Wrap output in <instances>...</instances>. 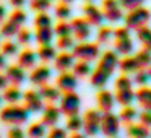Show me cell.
Masks as SVG:
<instances>
[{"label": "cell", "instance_id": "obj_56", "mask_svg": "<svg viewBox=\"0 0 151 138\" xmlns=\"http://www.w3.org/2000/svg\"><path fill=\"white\" fill-rule=\"evenodd\" d=\"M59 2H65V4H72L73 0H59Z\"/></svg>", "mask_w": 151, "mask_h": 138}, {"label": "cell", "instance_id": "obj_47", "mask_svg": "<svg viewBox=\"0 0 151 138\" xmlns=\"http://www.w3.org/2000/svg\"><path fill=\"white\" fill-rule=\"evenodd\" d=\"M120 2V5H122V8L124 10H133V8H138V7H141V5L145 4V0H119Z\"/></svg>", "mask_w": 151, "mask_h": 138}, {"label": "cell", "instance_id": "obj_31", "mask_svg": "<svg viewBox=\"0 0 151 138\" xmlns=\"http://www.w3.org/2000/svg\"><path fill=\"white\" fill-rule=\"evenodd\" d=\"M93 72L91 65H89V62H86V60H78V62L73 63V73H75L78 78H85V76H89Z\"/></svg>", "mask_w": 151, "mask_h": 138}, {"label": "cell", "instance_id": "obj_42", "mask_svg": "<svg viewBox=\"0 0 151 138\" xmlns=\"http://www.w3.org/2000/svg\"><path fill=\"white\" fill-rule=\"evenodd\" d=\"M55 31V36L60 37V36H72V26H70L67 21H59L57 26L54 28Z\"/></svg>", "mask_w": 151, "mask_h": 138}, {"label": "cell", "instance_id": "obj_22", "mask_svg": "<svg viewBox=\"0 0 151 138\" xmlns=\"http://www.w3.org/2000/svg\"><path fill=\"white\" fill-rule=\"evenodd\" d=\"M135 99L138 101V104L146 111H151V88L148 86H141L137 93H135Z\"/></svg>", "mask_w": 151, "mask_h": 138}, {"label": "cell", "instance_id": "obj_2", "mask_svg": "<svg viewBox=\"0 0 151 138\" xmlns=\"http://www.w3.org/2000/svg\"><path fill=\"white\" fill-rule=\"evenodd\" d=\"M150 20H151V12L141 5V7H138V8L128 10V13L125 15V26L137 31V29H140V28L146 26Z\"/></svg>", "mask_w": 151, "mask_h": 138}, {"label": "cell", "instance_id": "obj_18", "mask_svg": "<svg viewBox=\"0 0 151 138\" xmlns=\"http://www.w3.org/2000/svg\"><path fill=\"white\" fill-rule=\"evenodd\" d=\"M73 54H68L67 50H63L62 54H57L55 59H54V67H55L59 72H67V70L73 68Z\"/></svg>", "mask_w": 151, "mask_h": 138}, {"label": "cell", "instance_id": "obj_14", "mask_svg": "<svg viewBox=\"0 0 151 138\" xmlns=\"http://www.w3.org/2000/svg\"><path fill=\"white\" fill-rule=\"evenodd\" d=\"M5 75L8 78V83L15 86H20L23 85V81L26 80V73H24V68L21 65H8L5 67Z\"/></svg>", "mask_w": 151, "mask_h": 138}, {"label": "cell", "instance_id": "obj_32", "mask_svg": "<svg viewBox=\"0 0 151 138\" xmlns=\"http://www.w3.org/2000/svg\"><path fill=\"white\" fill-rule=\"evenodd\" d=\"M137 37L141 42V46L151 52V29L150 28L143 26V28H140V29H137Z\"/></svg>", "mask_w": 151, "mask_h": 138}, {"label": "cell", "instance_id": "obj_48", "mask_svg": "<svg viewBox=\"0 0 151 138\" xmlns=\"http://www.w3.org/2000/svg\"><path fill=\"white\" fill-rule=\"evenodd\" d=\"M65 137H67L65 128L57 127V125L50 127V130H49V138H65Z\"/></svg>", "mask_w": 151, "mask_h": 138}, {"label": "cell", "instance_id": "obj_38", "mask_svg": "<svg viewBox=\"0 0 151 138\" xmlns=\"http://www.w3.org/2000/svg\"><path fill=\"white\" fill-rule=\"evenodd\" d=\"M34 26L41 28V26H52V18L47 15V12H39L34 18Z\"/></svg>", "mask_w": 151, "mask_h": 138}, {"label": "cell", "instance_id": "obj_53", "mask_svg": "<svg viewBox=\"0 0 151 138\" xmlns=\"http://www.w3.org/2000/svg\"><path fill=\"white\" fill-rule=\"evenodd\" d=\"M24 4H26V0H10V5L15 8H23Z\"/></svg>", "mask_w": 151, "mask_h": 138}, {"label": "cell", "instance_id": "obj_36", "mask_svg": "<svg viewBox=\"0 0 151 138\" xmlns=\"http://www.w3.org/2000/svg\"><path fill=\"white\" fill-rule=\"evenodd\" d=\"M135 57H137V60H138L140 68H148V67L151 65V52L150 50L143 49V50H140Z\"/></svg>", "mask_w": 151, "mask_h": 138}, {"label": "cell", "instance_id": "obj_9", "mask_svg": "<svg viewBox=\"0 0 151 138\" xmlns=\"http://www.w3.org/2000/svg\"><path fill=\"white\" fill-rule=\"evenodd\" d=\"M72 26V34L75 39L78 41H86L89 36H91V24L85 20V18H75V20L70 23Z\"/></svg>", "mask_w": 151, "mask_h": 138}, {"label": "cell", "instance_id": "obj_11", "mask_svg": "<svg viewBox=\"0 0 151 138\" xmlns=\"http://www.w3.org/2000/svg\"><path fill=\"white\" fill-rule=\"evenodd\" d=\"M78 76L75 73H70L68 70L67 72H60V75L57 76L55 80V86L60 89L62 93H67V91H73L76 88V83H78Z\"/></svg>", "mask_w": 151, "mask_h": 138}, {"label": "cell", "instance_id": "obj_50", "mask_svg": "<svg viewBox=\"0 0 151 138\" xmlns=\"http://www.w3.org/2000/svg\"><path fill=\"white\" fill-rule=\"evenodd\" d=\"M140 122L143 125H146L148 128H151V111H146V109H143V112H141L140 115Z\"/></svg>", "mask_w": 151, "mask_h": 138}, {"label": "cell", "instance_id": "obj_35", "mask_svg": "<svg viewBox=\"0 0 151 138\" xmlns=\"http://www.w3.org/2000/svg\"><path fill=\"white\" fill-rule=\"evenodd\" d=\"M67 130L68 132H80L83 128V119L80 117L78 114H75V115H68L67 117Z\"/></svg>", "mask_w": 151, "mask_h": 138}, {"label": "cell", "instance_id": "obj_27", "mask_svg": "<svg viewBox=\"0 0 151 138\" xmlns=\"http://www.w3.org/2000/svg\"><path fill=\"white\" fill-rule=\"evenodd\" d=\"M135 99L133 89H115V101L120 106H130Z\"/></svg>", "mask_w": 151, "mask_h": 138}, {"label": "cell", "instance_id": "obj_12", "mask_svg": "<svg viewBox=\"0 0 151 138\" xmlns=\"http://www.w3.org/2000/svg\"><path fill=\"white\" fill-rule=\"evenodd\" d=\"M115 96L112 94L107 89H101V91L96 94V104H98V109L101 112H111L115 106Z\"/></svg>", "mask_w": 151, "mask_h": 138}, {"label": "cell", "instance_id": "obj_44", "mask_svg": "<svg viewBox=\"0 0 151 138\" xmlns=\"http://www.w3.org/2000/svg\"><path fill=\"white\" fill-rule=\"evenodd\" d=\"M112 36H114V31H112L111 28H107V26L99 28V31H98V41H99V44L109 42Z\"/></svg>", "mask_w": 151, "mask_h": 138}, {"label": "cell", "instance_id": "obj_20", "mask_svg": "<svg viewBox=\"0 0 151 138\" xmlns=\"http://www.w3.org/2000/svg\"><path fill=\"white\" fill-rule=\"evenodd\" d=\"M36 59H37V54L34 50H21V54H18V65H21L24 70L26 68H33L36 65Z\"/></svg>", "mask_w": 151, "mask_h": 138}, {"label": "cell", "instance_id": "obj_41", "mask_svg": "<svg viewBox=\"0 0 151 138\" xmlns=\"http://www.w3.org/2000/svg\"><path fill=\"white\" fill-rule=\"evenodd\" d=\"M151 80V76H150V73L146 72L145 68H140V70H137L135 72V76H133V81L137 83V85H140V86H146V83Z\"/></svg>", "mask_w": 151, "mask_h": 138}, {"label": "cell", "instance_id": "obj_58", "mask_svg": "<svg viewBox=\"0 0 151 138\" xmlns=\"http://www.w3.org/2000/svg\"><path fill=\"white\" fill-rule=\"evenodd\" d=\"M2 101H4V96H0V104H2Z\"/></svg>", "mask_w": 151, "mask_h": 138}, {"label": "cell", "instance_id": "obj_51", "mask_svg": "<svg viewBox=\"0 0 151 138\" xmlns=\"http://www.w3.org/2000/svg\"><path fill=\"white\" fill-rule=\"evenodd\" d=\"M130 36V28L122 26V28H115L114 29V37L115 39H120V37H128Z\"/></svg>", "mask_w": 151, "mask_h": 138}, {"label": "cell", "instance_id": "obj_45", "mask_svg": "<svg viewBox=\"0 0 151 138\" xmlns=\"http://www.w3.org/2000/svg\"><path fill=\"white\" fill-rule=\"evenodd\" d=\"M17 41L18 44H29L31 41H33V33H31L29 29H24V28H20V31H18L17 34Z\"/></svg>", "mask_w": 151, "mask_h": 138}, {"label": "cell", "instance_id": "obj_46", "mask_svg": "<svg viewBox=\"0 0 151 138\" xmlns=\"http://www.w3.org/2000/svg\"><path fill=\"white\" fill-rule=\"evenodd\" d=\"M57 47L60 50H68L73 47V37L72 36H60L57 39Z\"/></svg>", "mask_w": 151, "mask_h": 138}, {"label": "cell", "instance_id": "obj_24", "mask_svg": "<svg viewBox=\"0 0 151 138\" xmlns=\"http://www.w3.org/2000/svg\"><path fill=\"white\" fill-rule=\"evenodd\" d=\"M127 133L128 137H133V138H146L150 137V128L146 125L140 124H128L127 127Z\"/></svg>", "mask_w": 151, "mask_h": 138}, {"label": "cell", "instance_id": "obj_29", "mask_svg": "<svg viewBox=\"0 0 151 138\" xmlns=\"http://www.w3.org/2000/svg\"><path fill=\"white\" fill-rule=\"evenodd\" d=\"M4 101H7L8 104H18V101L21 99V91L18 89V86L12 85L8 88L4 89Z\"/></svg>", "mask_w": 151, "mask_h": 138}, {"label": "cell", "instance_id": "obj_13", "mask_svg": "<svg viewBox=\"0 0 151 138\" xmlns=\"http://www.w3.org/2000/svg\"><path fill=\"white\" fill-rule=\"evenodd\" d=\"M60 107H57V106H54L52 102H49V106H44L42 109V124L46 125V127H54V125H57V122L60 120Z\"/></svg>", "mask_w": 151, "mask_h": 138}, {"label": "cell", "instance_id": "obj_49", "mask_svg": "<svg viewBox=\"0 0 151 138\" xmlns=\"http://www.w3.org/2000/svg\"><path fill=\"white\" fill-rule=\"evenodd\" d=\"M7 137L8 138H23L24 132L21 130V125H12V128L7 132Z\"/></svg>", "mask_w": 151, "mask_h": 138}, {"label": "cell", "instance_id": "obj_19", "mask_svg": "<svg viewBox=\"0 0 151 138\" xmlns=\"http://www.w3.org/2000/svg\"><path fill=\"white\" fill-rule=\"evenodd\" d=\"M54 36H55V31H54L52 26H41L36 28V33H34V37L36 41L41 44H52Z\"/></svg>", "mask_w": 151, "mask_h": 138}, {"label": "cell", "instance_id": "obj_4", "mask_svg": "<svg viewBox=\"0 0 151 138\" xmlns=\"http://www.w3.org/2000/svg\"><path fill=\"white\" fill-rule=\"evenodd\" d=\"M80 106H81V99L80 96L73 91H67L60 96V112L63 115H75L80 112Z\"/></svg>", "mask_w": 151, "mask_h": 138}, {"label": "cell", "instance_id": "obj_6", "mask_svg": "<svg viewBox=\"0 0 151 138\" xmlns=\"http://www.w3.org/2000/svg\"><path fill=\"white\" fill-rule=\"evenodd\" d=\"M120 119L115 115L114 112H102L101 117V132L106 137H117L119 130H120Z\"/></svg>", "mask_w": 151, "mask_h": 138}, {"label": "cell", "instance_id": "obj_10", "mask_svg": "<svg viewBox=\"0 0 151 138\" xmlns=\"http://www.w3.org/2000/svg\"><path fill=\"white\" fill-rule=\"evenodd\" d=\"M83 15H85V20L88 21L91 26H101L102 21L106 20L104 13H102V8L96 7L93 4H86L83 7Z\"/></svg>", "mask_w": 151, "mask_h": 138}, {"label": "cell", "instance_id": "obj_34", "mask_svg": "<svg viewBox=\"0 0 151 138\" xmlns=\"http://www.w3.org/2000/svg\"><path fill=\"white\" fill-rule=\"evenodd\" d=\"M55 17L59 21H65L72 17V10H70V4L65 2H59V5L55 7Z\"/></svg>", "mask_w": 151, "mask_h": 138}, {"label": "cell", "instance_id": "obj_17", "mask_svg": "<svg viewBox=\"0 0 151 138\" xmlns=\"http://www.w3.org/2000/svg\"><path fill=\"white\" fill-rule=\"evenodd\" d=\"M119 60H120V59H119L117 52L106 50V52L101 55V59H99V67L106 68L109 73H114V70L119 67Z\"/></svg>", "mask_w": 151, "mask_h": 138}, {"label": "cell", "instance_id": "obj_33", "mask_svg": "<svg viewBox=\"0 0 151 138\" xmlns=\"http://www.w3.org/2000/svg\"><path fill=\"white\" fill-rule=\"evenodd\" d=\"M26 135L29 138H41V137H44V135H46V125H44L42 122H34V124H31L29 127H28Z\"/></svg>", "mask_w": 151, "mask_h": 138}, {"label": "cell", "instance_id": "obj_43", "mask_svg": "<svg viewBox=\"0 0 151 138\" xmlns=\"http://www.w3.org/2000/svg\"><path fill=\"white\" fill-rule=\"evenodd\" d=\"M132 86H133V81L127 76V73H122L115 80V89H130Z\"/></svg>", "mask_w": 151, "mask_h": 138}, {"label": "cell", "instance_id": "obj_28", "mask_svg": "<svg viewBox=\"0 0 151 138\" xmlns=\"http://www.w3.org/2000/svg\"><path fill=\"white\" fill-rule=\"evenodd\" d=\"M138 117V112L135 107H132V106H124L120 111V114H119V119H120L122 124L128 125V124H133L135 119Z\"/></svg>", "mask_w": 151, "mask_h": 138}, {"label": "cell", "instance_id": "obj_21", "mask_svg": "<svg viewBox=\"0 0 151 138\" xmlns=\"http://www.w3.org/2000/svg\"><path fill=\"white\" fill-rule=\"evenodd\" d=\"M119 68L122 73H135L137 70H140V65H138L137 57L124 55V59L119 60Z\"/></svg>", "mask_w": 151, "mask_h": 138}, {"label": "cell", "instance_id": "obj_59", "mask_svg": "<svg viewBox=\"0 0 151 138\" xmlns=\"http://www.w3.org/2000/svg\"><path fill=\"white\" fill-rule=\"evenodd\" d=\"M85 2H93V0H85Z\"/></svg>", "mask_w": 151, "mask_h": 138}, {"label": "cell", "instance_id": "obj_7", "mask_svg": "<svg viewBox=\"0 0 151 138\" xmlns=\"http://www.w3.org/2000/svg\"><path fill=\"white\" fill-rule=\"evenodd\" d=\"M102 13L106 20L111 23L124 20V8L119 0H102Z\"/></svg>", "mask_w": 151, "mask_h": 138}, {"label": "cell", "instance_id": "obj_55", "mask_svg": "<svg viewBox=\"0 0 151 138\" xmlns=\"http://www.w3.org/2000/svg\"><path fill=\"white\" fill-rule=\"evenodd\" d=\"M7 67V55L4 52H0V70Z\"/></svg>", "mask_w": 151, "mask_h": 138}, {"label": "cell", "instance_id": "obj_40", "mask_svg": "<svg viewBox=\"0 0 151 138\" xmlns=\"http://www.w3.org/2000/svg\"><path fill=\"white\" fill-rule=\"evenodd\" d=\"M26 13L23 12V8H15L13 12L10 13V20L13 21V23H17L18 26H23L24 23H26Z\"/></svg>", "mask_w": 151, "mask_h": 138}, {"label": "cell", "instance_id": "obj_23", "mask_svg": "<svg viewBox=\"0 0 151 138\" xmlns=\"http://www.w3.org/2000/svg\"><path fill=\"white\" fill-rule=\"evenodd\" d=\"M39 93H41V96L44 98V101H47V102H55V101H59L60 99V89L57 88V86H50V85H42V86H39Z\"/></svg>", "mask_w": 151, "mask_h": 138}, {"label": "cell", "instance_id": "obj_16", "mask_svg": "<svg viewBox=\"0 0 151 138\" xmlns=\"http://www.w3.org/2000/svg\"><path fill=\"white\" fill-rule=\"evenodd\" d=\"M112 73H109L106 68H102V67H96L94 70L91 72V75H89V80H91V85L96 86V88H104L106 85H107L109 78H111Z\"/></svg>", "mask_w": 151, "mask_h": 138}, {"label": "cell", "instance_id": "obj_39", "mask_svg": "<svg viewBox=\"0 0 151 138\" xmlns=\"http://www.w3.org/2000/svg\"><path fill=\"white\" fill-rule=\"evenodd\" d=\"M50 5H52L50 0H31L29 7H31V10L39 13V12H47L50 8Z\"/></svg>", "mask_w": 151, "mask_h": 138}, {"label": "cell", "instance_id": "obj_26", "mask_svg": "<svg viewBox=\"0 0 151 138\" xmlns=\"http://www.w3.org/2000/svg\"><path fill=\"white\" fill-rule=\"evenodd\" d=\"M36 54H37V57H39L42 62H50V60L55 59L57 49L52 46V44H41Z\"/></svg>", "mask_w": 151, "mask_h": 138}, {"label": "cell", "instance_id": "obj_30", "mask_svg": "<svg viewBox=\"0 0 151 138\" xmlns=\"http://www.w3.org/2000/svg\"><path fill=\"white\" fill-rule=\"evenodd\" d=\"M20 28L21 26H18V24L13 23L12 20L4 21V23H2V26H0V34H2V36H5L7 39H12L13 36H17V34H18Z\"/></svg>", "mask_w": 151, "mask_h": 138}, {"label": "cell", "instance_id": "obj_25", "mask_svg": "<svg viewBox=\"0 0 151 138\" xmlns=\"http://www.w3.org/2000/svg\"><path fill=\"white\" fill-rule=\"evenodd\" d=\"M114 47H115V52L122 54V55H128V54L133 52V42H132L130 36H128V37H120V39H115Z\"/></svg>", "mask_w": 151, "mask_h": 138}, {"label": "cell", "instance_id": "obj_8", "mask_svg": "<svg viewBox=\"0 0 151 138\" xmlns=\"http://www.w3.org/2000/svg\"><path fill=\"white\" fill-rule=\"evenodd\" d=\"M23 101L29 112H41L44 109V98L41 96L39 91H33V89L24 91Z\"/></svg>", "mask_w": 151, "mask_h": 138}, {"label": "cell", "instance_id": "obj_57", "mask_svg": "<svg viewBox=\"0 0 151 138\" xmlns=\"http://www.w3.org/2000/svg\"><path fill=\"white\" fill-rule=\"evenodd\" d=\"M148 73H150V76H151V65L148 67Z\"/></svg>", "mask_w": 151, "mask_h": 138}, {"label": "cell", "instance_id": "obj_1", "mask_svg": "<svg viewBox=\"0 0 151 138\" xmlns=\"http://www.w3.org/2000/svg\"><path fill=\"white\" fill-rule=\"evenodd\" d=\"M29 119V111L26 106H17L12 104L0 111V120L5 125H23Z\"/></svg>", "mask_w": 151, "mask_h": 138}, {"label": "cell", "instance_id": "obj_52", "mask_svg": "<svg viewBox=\"0 0 151 138\" xmlns=\"http://www.w3.org/2000/svg\"><path fill=\"white\" fill-rule=\"evenodd\" d=\"M7 85H8L7 75H2V73H0V91H4V89L7 88Z\"/></svg>", "mask_w": 151, "mask_h": 138}, {"label": "cell", "instance_id": "obj_5", "mask_svg": "<svg viewBox=\"0 0 151 138\" xmlns=\"http://www.w3.org/2000/svg\"><path fill=\"white\" fill-rule=\"evenodd\" d=\"M73 57L78 60H86V62H93L99 57V46L94 42H80L73 46Z\"/></svg>", "mask_w": 151, "mask_h": 138}, {"label": "cell", "instance_id": "obj_3", "mask_svg": "<svg viewBox=\"0 0 151 138\" xmlns=\"http://www.w3.org/2000/svg\"><path fill=\"white\" fill-rule=\"evenodd\" d=\"M101 117L102 112L99 109H89L83 117V130L86 137H94L101 132Z\"/></svg>", "mask_w": 151, "mask_h": 138}, {"label": "cell", "instance_id": "obj_37", "mask_svg": "<svg viewBox=\"0 0 151 138\" xmlns=\"http://www.w3.org/2000/svg\"><path fill=\"white\" fill-rule=\"evenodd\" d=\"M0 49H2V52L7 57H12V55H17L18 54V44L10 41V39H7L4 44H0Z\"/></svg>", "mask_w": 151, "mask_h": 138}, {"label": "cell", "instance_id": "obj_54", "mask_svg": "<svg viewBox=\"0 0 151 138\" xmlns=\"http://www.w3.org/2000/svg\"><path fill=\"white\" fill-rule=\"evenodd\" d=\"M5 18H7V10H5L4 5H0V24L5 21Z\"/></svg>", "mask_w": 151, "mask_h": 138}, {"label": "cell", "instance_id": "obj_15", "mask_svg": "<svg viewBox=\"0 0 151 138\" xmlns=\"http://www.w3.org/2000/svg\"><path fill=\"white\" fill-rule=\"evenodd\" d=\"M49 78H50V70H49V67H46V65L36 67L29 75V81L36 86L46 85V83L49 81Z\"/></svg>", "mask_w": 151, "mask_h": 138}]
</instances>
